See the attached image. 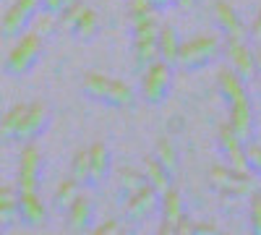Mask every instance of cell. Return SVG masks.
I'll return each instance as SVG.
<instances>
[{
	"label": "cell",
	"instance_id": "cell-19",
	"mask_svg": "<svg viewBox=\"0 0 261 235\" xmlns=\"http://www.w3.org/2000/svg\"><path fill=\"white\" fill-rule=\"evenodd\" d=\"M81 42H89V39H94L97 37V32H99V16H97V11H92V8H84L81 13H79V18H76V24H73V29H71Z\"/></svg>",
	"mask_w": 261,
	"mask_h": 235
},
{
	"label": "cell",
	"instance_id": "cell-18",
	"mask_svg": "<svg viewBox=\"0 0 261 235\" xmlns=\"http://www.w3.org/2000/svg\"><path fill=\"white\" fill-rule=\"evenodd\" d=\"M144 178H146V186L154 191L157 196L172 186V183H170V173H167V170H165L157 160H151V157L144 162Z\"/></svg>",
	"mask_w": 261,
	"mask_h": 235
},
{
	"label": "cell",
	"instance_id": "cell-35",
	"mask_svg": "<svg viewBox=\"0 0 261 235\" xmlns=\"http://www.w3.org/2000/svg\"><path fill=\"white\" fill-rule=\"evenodd\" d=\"M149 11H154L151 0H128V18L141 16V13H149Z\"/></svg>",
	"mask_w": 261,
	"mask_h": 235
},
{
	"label": "cell",
	"instance_id": "cell-12",
	"mask_svg": "<svg viewBox=\"0 0 261 235\" xmlns=\"http://www.w3.org/2000/svg\"><path fill=\"white\" fill-rule=\"evenodd\" d=\"M110 152H107L105 144H92L89 146V183H99L110 173Z\"/></svg>",
	"mask_w": 261,
	"mask_h": 235
},
{
	"label": "cell",
	"instance_id": "cell-16",
	"mask_svg": "<svg viewBox=\"0 0 261 235\" xmlns=\"http://www.w3.org/2000/svg\"><path fill=\"white\" fill-rule=\"evenodd\" d=\"M160 209H162V220L175 225V222H178V220L186 215L180 191H175L172 186H170L167 191H162V194H160Z\"/></svg>",
	"mask_w": 261,
	"mask_h": 235
},
{
	"label": "cell",
	"instance_id": "cell-11",
	"mask_svg": "<svg viewBox=\"0 0 261 235\" xmlns=\"http://www.w3.org/2000/svg\"><path fill=\"white\" fill-rule=\"evenodd\" d=\"M18 196V217L32 227H39L47 220V206L39 199V194H16Z\"/></svg>",
	"mask_w": 261,
	"mask_h": 235
},
{
	"label": "cell",
	"instance_id": "cell-25",
	"mask_svg": "<svg viewBox=\"0 0 261 235\" xmlns=\"http://www.w3.org/2000/svg\"><path fill=\"white\" fill-rule=\"evenodd\" d=\"M18 217V196L11 188L0 186V225H11Z\"/></svg>",
	"mask_w": 261,
	"mask_h": 235
},
{
	"label": "cell",
	"instance_id": "cell-26",
	"mask_svg": "<svg viewBox=\"0 0 261 235\" xmlns=\"http://www.w3.org/2000/svg\"><path fill=\"white\" fill-rule=\"evenodd\" d=\"M68 178L79 186L89 183V149H81V152L71 160V170H68Z\"/></svg>",
	"mask_w": 261,
	"mask_h": 235
},
{
	"label": "cell",
	"instance_id": "cell-5",
	"mask_svg": "<svg viewBox=\"0 0 261 235\" xmlns=\"http://www.w3.org/2000/svg\"><path fill=\"white\" fill-rule=\"evenodd\" d=\"M225 55L230 60V71L241 79L246 87L253 84V79H256V63H253V53L246 47V42H227V45H225Z\"/></svg>",
	"mask_w": 261,
	"mask_h": 235
},
{
	"label": "cell",
	"instance_id": "cell-8",
	"mask_svg": "<svg viewBox=\"0 0 261 235\" xmlns=\"http://www.w3.org/2000/svg\"><path fill=\"white\" fill-rule=\"evenodd\" d=\"M230 131L241 139L243 144L251 139L253 134V110H251V99L243 97L238 102H230V118H227Z\"/></svg>",
	"mask_w": 261,
	"mask_h": 235
},
{
	"label": "cell",
	"instance_id": "cell-32",
	"mask_svg": "<svg viewBox=\"0 0 261 235\" xmlns=\"http://www.w3.org/2000/svg\"><path fill=\"white\" fill-rule=\"evenodd\" d=\"M232 175H235L232 167H212V170H209V183H212L214 188L225 191V188H230Z\"/></svg>",
	"mask_w": 261,
	"mask_h": 235
},
{
	"label": "cell",
	"instance_id": "cell-30",
	"mask_svg": "<svg viewBox=\"0 0 261 235\" xmlns=\"http://www.w3.org/2000/svg\"><path fill=\"white\" fill-rule=\"evenodd\" d=\"M110 105L113 108H128V105H134V89H130V84H125L120 79H113Z\"/></svg>",
	"mask_w": 261,
	"mask_h": 235
},
{
	"label": "cell",
	"instance_id": "cell-37",
	"mask_svg": "<svg viewBox=\"0 0 261 235\" xmlns=\"http://www.w3.org/2000/svg\"><path fill=\"white\" fill-rule=\"evenodd\" d=\"M123 227L115 222V220H107V222H102L99 227H94V235H115V232H120Z\"/></svg>",
	"mask_w": 261,
	"mask_h": 235
},
{
	"label": "cell",
	"instance_id": "cell-40",
	"mask_svg": "<svg viewBox=\"0 0 261 235\" xmlns=\"http://www.w3.org/2000/svg\"><path fill=\"white\" fill-rule=\"evenodd\" d=\"M151 6H154V11H167L172 8V0H151Z\"/></svg>",
	"mask_w": 261,
	"mask_h": 235
},
{
	"label": "cell",
	"instance_id": "cell-23",
	"mask_svg": "<svg viewBox=\"0 0 261 235\" xmlns=\"http://www.w3.org/2000/svg\"><path fill=\"white\" fill-rule=\"evenodd\" d=\"M24 110H27V105H13V108L6 110V115L0 118V139L3 141L16 139V131H18L21 118H24Z\"/></svg>",
	"mask_w": 261,
	"mask_h": 235
},
{
	"label": "cell",
	"instance_id": "cell-41",
	"mask_svg": "<svg viewBox=\"0 0 261 235\" xmlns=\"http://www.w3.org/2000/svg\"><path fill=\"white\" fill-rule=\"evenodd\" d=\"M193 232H209V235H214L217 227H214V225H196V222H193Z\"/></svg>",
	"mask_w": 261,
	"mask_h": 235
},
{
	"label": "cell",
	"instance_id": "cell-27",
	"mask_svg": "<svg viewBox=\"0 0 261 235\" xmlns=\"http://www.w3.org/2000/svg\"><path fill=\"white\" fill-rule=\"evenodd\" d=\"M79 188H81V186H79V183H73L71 178L60 180V183H58V188H55V206L65 212V209H68V206L79 199Z\"/></svg>",
	"mask_w": 261,
	"mask_h": 235
},
{
	"label": "cell",
	"instance_id": "cell-31",
	"mask_svg": "<svg viewBox=\"0 0 261 235\" xmlns=\"http://www.w3.org/2000/svg\"><path fill=\"white\" fill-rule=\"evenodd\" d=\"M81 11H84V3H81V0H79V3H71V6H63V11L55 16L58 27H60V29H73V24H76V18H79Z\"/></svg>",
	"mask_w": 261,
	"mask_h": 235
},
{
	"label": "cell",
	"instance_id": "cell-1",
	"mask_svg": "<svg viewBox=\"0 0 261 235\" xmlns=\"http://www.w3.org/2000/svg\"><path fill=\"white\" fill-rule=\"evenodd\" d=\"M217 50H220V45H217L214 37H209V34L193 37L188 42H180L175 66L183 68V71H199L217 58Z\"/></svg>",
	"mask_w": 261,
	"mask_h": 235
},
{
	"label": "cell",
	"instance_id": "cell-13",
	"mask_svg": "<svg viewBox=\"0 0 261 235\" xmlns=\"http://www.w3.org/2000/svg\"><path fill=\"white\" fill-rule=\"evenodd\" d=\"M110 92H113V79L105 76V73H89L84 79V94L102 102V105H110Z\"/></svg>",
	"mask_w": 261,
	"mask_h": 235
},
{
	"label": "cell",
	"instance_id": "cell-17",
	"mask_svg": "<svg viewBox=\"0 0 261 235\" xmlns=\"http://www.w3.org/2000/svg\"><path fill=\"white\" fill-rule=\"evenodd\" d=\"M217 87H220V92H222V97H225L227 102H238V99L248 97L246 84H243L241 79H238L230 68L220 71V76H217Z\"/></svg>",
	"mask_w": 261,
	"mask_h": 235
},
{
	"label": "cell",
	"instance_id": "cell-3",
	"mask_svg": "<svg viewBox=\"0 0 261 235\" xmlns=\"http://www.w3.org/2000/svg\"><path fill=\"white\" fill-rule=\"evenodd\" d=\"M170 84H172V68L170 63L165 60H154L151 66L144 68V79H141V97L151 105H160L165 102L167 92H170Z\"/></svg>",
	"mask_w": 261,
	"mask_h": 235
},
{
	"label": "cell",
	"instance_id": "cell-10",
	"mask_svg": "<svg viewBox=\"0 0 261 235\" xmlns=\"http://www.w3.org/2000/svg\"><path fill=\"white\" fill-rule=\"evenodd\" d=\"M214 21L227 37V42H246L248 39V29L243 27V21L235 16V11L227 3H217L214 6Z\"/></svg>",
	"mask_w": 261,
	"mask_h": 235
},
{
	"label": "cell",
	"instance_id": "cell-14",
	"mask_svg": "<svg viewBox=\"0 0 261 235\" xmlns=\"http://www.w3.org/2000/svg\"><path fill=\"white\" fill-rule=\"evenodd\" d=\"M65 215H68V227L73 232H86L92 225V204L79 194V199L65 209Z\"/></svg>",
	"mask_w": 261,
	"mask_h": 235
},
{
	"label": "cell",
	"instance_id": "cell-4",
	"mask_svg": "<svg viewBox=\"0 0 261 235\" xmlns=\"http://www.w3.org/2000/svg\"><path fill=\"white\" fill-rule=\"evenodd\" d=\"M39 170H42V154L32 141H27L24 152L18 157V194H37Z\"/></svg>",
	"mask_w": 261,
	"mask_h": 235
},
{
	"label": "cell",
	"instance_id": "cell-34",
	"mask_svg": "<svg viewBox=\"0 0 261 235\" xmlns=\"http://www.w3.org/2000/svg\"><path fill=\"white\" fill-rule=\"evenodd\" d=\"M246 160H248V170L256 175H261V146H248L246 149Z\"/></svg>",
	"mask_w": 261,
	"mask_h": 235
},
{
	"label": "cell",
	"instance_id": "cell-38",
	"mask_svg": "<svg viewBox=\"0 0 261 235\" xmlns=\"http://www.w3.org/2000/svg\"><path fill=\"white\" fill-rule=\"evenodd\" d=\"M39 11L58 16V13L63 11V0H39Z\"/></svg>",
	"mask_w": 261,
	"mask_h": 235
},
{
	"label": "cell",
	"instance_id": "cell-22",
	"mask_svg": "<svg viewBox=\"0 0 261 235\" xmlns=\"http://www.w3.org/2000/svg\"><path fill=\"white\" fill-rule=\"evenodd\" d=\"M157 11H149L141 16L130 18V32H134V39H144V37H157Z\"/></svg>",
	"mask_w": 261,
	"mask_h": 235
},
{
	"label": "cell",
	"instance_id": "cell-15",
	"mask_svg": "<svg viewBox=\"0 0 261 235\" xmlns=\"http://www.w3.org/2000/svg\"><path fill=\"white\" fill-rule=\"evenodd\" d=\"M178 47H180L178 32L172 29V27H160L157 29V58L172 66L175 58H178Z\"/></svg>",
	"mask_w": 261,
	"mask_h": 235
},
{
	"label": "cell",
	"instance_id": "cell-20",
	"mask_svg": "<svg viewBox=\"0 0 261 235\" xmlns=\"http://www.w3.org/2000/svg\"><path fill=\"white\" fill-rule=\"evenodd\" d=\"M29 16L27 13H21L16 6H11L3 16V27H0V32H3L6 37H21L27 29H29Z\"/></svg>",
	"mask_w": 261,
	"mask_h": 235
},
{
	"label": "cell",
	"instance_id": "cell-28",
	"mask_svg": "<svg viewBox=\"0 0 261 235\" xmlns=\"http://www.w3.org/2000/svg\"><path fill=\"white\" fill-rule=\"evenodd\" d=\"M118 186H120L123 194H134V191L144 188V186H146L144 170H130V167L120 170V175H118Z\"/></svg>",
	"mask_w": 261,
	"mask_h": 235
},
{
	"label": "cell",
	"instance_id": "cell-36",
	"mask_svg": "<svg viewBox=\"0 0 261 235\" xmlns=\"http://www.w3.org/2000/svg\"><path fill=\"white\" fill-rule=\"evenodd\" d=\"M13 6H16L21 13H27L29 18H34V13L39 11V0H13Z\"/></svg>",
	"mask_w": 261,
	"mask_h": 235
},
{
	"label": "cell",
	"instance_id": "cell-9",
	"mask_svg": "<svg viewBox=\"0 0 261 235\" xmlns=\"http://www.w3.org/2000/svg\"><path fill=\"white\" fill-rule=\"evenodd\" d=\"M157 204H160V196L149 186H144V188L134 191V194H128V199H125V215H128V220L141 222V220H146L151 212L157 209Z\"/></svg>",
	"mask_w": 261,
	"mask_h": 235
},
{
	"label": "cell",
	"instance_id": "cell-24",
	"mask_svg": "<svg viewBox=\"0 0 261 235\" xmlns=\"http://www.w3.org/2000/svg\"><path fill=\"white\" fill-rule=\"evenodd\" d=\"M154 152H157V162L167 170L170 175H175L178 173V152H175V146H172L170 139H160L157 146H154Z\"/></svg>",
	"mask_w": 261,
	"mask_h": 235
},
{
	"label": "cell",
	"instance_id": "cell-33",
	"mask_svg": "<svg viewBox=\"0 0 261 235\" xmlns=\"http://www.w3.org/2000/svg\"><path fill=\"white\" fill-rule=\"evenodd\" d=\"M248 220H251V230L256 235H261V194L258 191L251 194V215H248Z\"/></svg>",
	"mask_w": 261,
	"mask_h": 235
},
{
	"label": "cell",
	"instance_id": "cell-7",
	"mask_svg": "<svg viewBox=\"0 0 261 235\" xmlns=\"http://www.w3.org/2000/svg\"><path fill=\"white\" fill-rule=\"evenodd\" d=\"M217 141H220V149L225 152V157H227V162H230V167L235 170V173H251V170H248V160H246V146H243L241 139L230 131L227 123L220 128Z\"/></svg>",
	"mask_w": 261,
	"mask_h": 235
},
{
	"label": "cell",
	"instance_id": "cell-21",
	"mask_svg": "<svg viewBox=\"0 0 261 235\" xmlns=\"http://www.w3.org/2000/svg\"><path fill=\"white\" fill-rule=\"evenodd\" d=\"M157 60V37L134 39V63L139 68H146Z\"/></svg>",
	"mask_w": 261,
	"mask_h": 235
},
{
	"label": "cell",
	"instance_id": "cell-43",
	"mask_svg": "<svg viewBox=\"0 0 261 235\" xmlns=\"http://www.w3.org/2000/svg\"><path fill=\"white\" fill-rule=\"evenodd\" d=\"M71 3H79V0H63V6H71Z\"/></svg>",
	"mask_w": 261,
	"mask_h": 235
},
{
	"label": "cell",
	"instance_id": "cell-29",
	"mask_svg": "<svg viewBox=\"0 0 261 235\" xmlns=\"http://www.w3.org/2000/svg\"><path fill=\"white\" fill-rule=\"evenodd\" d=\"M29 24H32V32H34L37 37H42V39H45V37H53V34L58 32L55 16H53V13H45V11H37Z\"/></svg>",
	"mask_w": 261,
	"mask_h": 235
},
{
	"label": "cell",
	"instance_id": "cell-2",
	"mask_svg": "<svg viewBox=\"0 0 261 235\" xmlns=\"http://www.w3.org/2000/svg\"><path fill=\"white\" fill-rule=\"evenodd\" d=\"M16 47L6 58V73L8 76H24L34 68V63L42 55V37H37L32 29H27L21 37H16Z\"/></svg>",
	"mask_w": 261,
	"mask_h": 235
},
{
	"label": "cell",
	"instance_id": "cell-39",
	"mask_svg": "<svg viewBox=\"0 0 261 235\" xmlns=\"http://www.w3.org/2000/svg\"><path fill=\"white\" fill-rule=\"evenodd\" d=\"M256 42H261V11L256 13V18H253V27H251V32H248Z\"/></svg>",
	"mask_w": 261,
	"mask_h": 235
},
{
	"label": "cell",
	"instance_id": "cell-6",
	"mask_svg": "<svg viewBox=\"0 0 261 235\" xmlns=\"http://www.w3.org/2000/svg\"><path fill=\"white\" fill-rule=\"evenodd\" d=\"M47 120H50V110L45 108L42 102H34V105H27L24 110V118L18 123V131H16V139L18 141H34L37 136H42V131L47 128Z\"/></svg>",
	"mask_w": 261,
	"mask_h": 235
},
{
	"label": "cell",
	"instance_id": "cell-42",
	"mask_svg": "<svg viewBox=\"0 0 261 235\" xmlns=\"http://www.w3.org/2000/svg\"><path fill=\"white\" fill-rule=\"evenodd\" d=\"M191 3H193V0H172V6H175V8H180V11L191 8Z\"/></svg>",
	"mask_w": 261,
	"mask_h": 235
}]
</instances>
